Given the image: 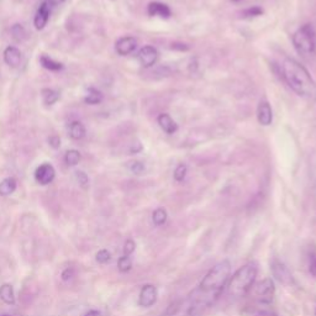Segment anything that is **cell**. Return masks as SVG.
Listing matches in <instances>:
<instances>
[{
	"label": "cell",
	"instance_id": "6da1fadb",
	"mask_svg": "<svg viewBox=\"0 0 316 316\" xmlns=\"http://www.w3.org/2000/svg\"><path fill=\"white\" fill-rule=\"evenodd\" d=\"M280 73L284 82L299 97L309 101H316V83L304 65L287 57L280 64Z\"/></svg>",
	"mask_w": 316,
	"mask_h": 316
},
{
	"label": "cell",
	"instance_id": "7a4b0ae2",
	"mask_svg": "<svg viewBox=\"0 0 316 316\" xmlns=\"http://www.w3.org/2000/svg\"><path fill=\"white\" fill-rule=\"evenodd\" d=\"M256 277H257V268L253 264H246V266L240 268L232 276L230 283H229V294L236 298L244 297L255 283Z\"/></svg>",
	"mask_w": 316,
	"mask_h": 316
},
{
	"label": "cell",
	"instance_id": "3957f363",
	"mask_svg": "<svg viewBox=\"0 0 316 316\" xmlns=\"http://www.w3.org/2000/svg\"><path fill=\"white\" fill-rule=\"evenodd\" d=\"M231 273V263L228 259L219 262L213 269L209 270V273L204 277L200 283V290L205 293L211 291H219L222 287H225L229 277Z\"/></svg>",
	"mask_w": 316,
	"mask_h": 316
},
{
	"label": "cell",
	"instance_id": "277c9868",
	"mask_svg": "<svg viewBox=\"0 0 316 316\" xmlns=\"http://www.w3.org/2000/svg\"><path fill=\"white\" fill-rule=\"evenodd\" d=\"M293 43L295 50L304 58L314 57L316 53L315 32L311 25L306 24L293 35Z\"/></svg>",
	"mask_w": 316,
	"mask_h": 316
},
{
	"label": "cell",
	"instance_id": "5b68a950",
	"mask_svg": "<svg viewBox=\"0 0 316 316\" xmlns=\"http://www.w3.org/2000/svg\"><path fill=\"white\" fill-rule=\"evenodd\" d=\"M56 177V171L52 165L50 163H43V165L38 166L35 171V179L41 186H47V184L52 183Z\"/></svg>",
	"mask_w": 316,
	"mask_h": 316
},
{
	"label": "cell",
	"instance_id": "8992f818",
	"mask_svg": "<svg viewBox=\"0 0 316 316\" xmlns=\"http://www.w3.org/2000/svg\"><path fill=\"white\" fill-rule=\"evenodd\" d=\"M140 63L144 67L150 68L157 62L158 59V51L152 46H145L139 51V55H137Z\"/></svg>",
	"mask_w": 316,
	"mask_h": 316
},
{
	"label": "cell",
	"instance_id": "52a82bcc",
	"mask_svg": "<svg viewBox=\"0 0 316 316\" xmlns=\"http://www.w3.org/2000/svg\"><path fill=\"white\" fill-rule=\"evenodd\" d=\"M256 294L263 303H270L274 294V284L272 279H264L256 287Z\"/></svg>",
	"mask_w": 316,
	"mask_h": 316
},
{
	"label": "cell",
	"instance_id": "ba28073f",
	"mask_svg": "<svg viewBox=\"0 0 316 316\" xmlns=\"http://www.w3.org/2000/svg\"><path fill=\"white\" fill-rule=\"evenodd\" d=\"M157 300V289L153 285L147 284L141 289L139 303L144 308H150Z\"/></svg>",
	"mask_w": 316,
	"mask_h": 316
},
{
	"label": "cell",
	"instance_id": "9c48e42d",
	"mask_svg": "<svg viewBox=\"0 0 316 316\" xmlns=\"http://www.w3.org/2000/svg\"><path fill=\"white\" fill-rule=\"evenodd\" d=\"M3 56H4V62L9 65V67L16 68L21 64L22 55L21 51L17 49V47L8 46L7 49L4 50Z\"/></svg>",
	"mask_w": 316,
	"mask_h": 316
},
{
	"label": "cell",
	"instance_id": "30bf717a",
	"mask_svg": "<svg viewBox=\"0 0 316 316\" xmlns=\"http://www.w3.org/2000/svg\"><path fill=\"white\" fill-rule=\"evenodd\" d=\"M136 46H137L136 38L131 36H125L121 37L120 40H118V42L115 44V50L120 56H127L135 51Z\"/></svg>",
	"mask_w": 316,
	"mask_h": 316
},
{
	"label": "cell",
	"instance_id": "8fae6325",
	"mask_svg": "<svg viewBox=\"0 0 316 316\" xmlns=\"http://www.w3.org/2000/svg\"><path fill=\"white\" fill-rule=\"evenodd\" d=\"M272 272L273 276L279 280L280 283H284V284H290L293 282V276L289 272V269L285 267V264H283L282 262L276 261L272 264Z\"/></svg>",
	"mask_w": 316,
	"mask_h": 316
},
{
	"label": "cell",
	"instance_id": "7c38bea8",
	"mask_svg": "<svg viewBox=\"0 0 316 316\" xmlns=\"http://www.w3.org/2000/svg\"><path fill=\"white\" fill-rule=\"evenodd\" d=\"M258 122L263 126H269L273 121V112L268 101H261L257 110Z\"/></svg>",
	"mask_w": 316,
	"mask_h": 316
},
{
	"label": "cell",
	"instance_id": "4fadbf2b",
	"mask_svg": "<svg viewBox=\"0 0 316 316\" xmlns=\"http://www.w3.org/2000/svg\"><path fill=\"white\" fill-rule=\"evenodd\" d=\"M50 19V5L49 3L44 2L40 5V8L37 9L36 15H35L34 19V25L37 30H42L44 26L47 25Z\"/></svg>",
	"mask_w": 316,
	"mask_h": 316
},
{
	"label": "cell",
	"instance_id": "5bb4252c",
	"mask_svg": "<svg viewBox=\"0 0 316 316\" xmlns=\"http://www.w3.org/2000/svg\"><path fill=\"white\" fill-rule=\"evenodd\" d=\"M147 11H148V14L151 15V16L166 17V19L172 15V11H171V9H169L168 5L163 4V3H160V2L150 3V4H148Z\"/></svg>",
	"mask_w": 316,
	"mask_h": 316
},
{
	"label": "cell",
	"instance_id": "9a60e30c",
	"mask_svg": "<svg viewBox=\"0 0 316 316\" xmlns=\"http://www.w3.org/2000/svg\"><path fill=\"white\" fill-rule=\"evenodd\" d=\"M158 124H160L161 129L168 135H172L178 130V125L168 114H161L158 116Z\"/></svg>",
	"mask_w": 316,
	"mask_h": 316
},
{
	"label": "cell",
	"instance_id": "2e32d148",
	"mask_svg": "<svg viewBox=\"0 0 316 316\" xmlns=\"http://www.w3.org/2000/svg\"><path fill=\"white\" fill-rule=\"evenodd\" d=\"M68 133H70V137L72 140H76V141H79V140L84 139L86 131L84 125L82 124L80 121H73L70 124V127H68Z\"/></svg>",
	"mask_w": 316,
	"mask_h": 316
},
{
	"label": "cell",
	"instance_id": "e0dca14e",
	"mask_svg": "<svg viewBox=\"0 0 316 316\" xmlns=\"http://www.w3.org/2000/svg\"><path fill=\"white\" fill-rule=\"evenodd\" d=\"M17 182L14 177H8L0 183V195L9 196L16 190Z\"/></svg>",
	"mask_w": 316,
	"mask_h": 316
},
{
	"label": "cell",
	"instance_id": "ac0fdd59",
	"mask_svg": "<svg viewBox=\"0 0 316 316\" xmlns=\"http://www.w3.org/2000/svg\"><path fill=\"white\" fill-rule=\"evenodd\" d=\"M40 63L43 68H46V70H49V71H52V72H59V71L63 70V64H62L61 62L55 61V59H52L46 55L41 56Z\"/></svg>",
	"mask_w": 316,
	"mask_h": 316
},
{
	"label": "cell",
	"instance_id": "d6986e66",
	"mask_svg": "<svg viewBox=\"0 0 316 316\" xmlns=\"http://www.w3.org/2000/svg\"><path fill=\"white\" fill-rule=\"evenodd\" d=\"M0 299H2L5 304H9V305L15 304V294L13 285L3 284L2 287H0Z\"/></svg>",
	"mask_w": 316,
	"mask_h": 316
},
{
	"label": "cell",
	"instance_id": "ffe728a7",
	"mask_svg": "<svg viewBox=\"0 0 316 316\" xmlns=\"http://www.w3.org/2000/svg\"><path fill=\"white\" fill-rule=\"evenodd\" d=\"M41 97H42V101L46 105H53V104L58 101L59 93L55 89L44 88L41 91Z\"/></svg>",
	"mask_w": 316,
	"mask_h": 316
},
{
	"label": "cell",
	"instance_id": "44dd1931",
	"mask_svg": "<svg viewBox=\"0 0 316 316\" xmlns=\"http://www.w3.org/2000/svg\"><path fill=\"white\" fill-rule=\"evenodd\" d=\"M10 34L16 42H24L28 38V32H26L25 28L21 24H15V25L11 26Z\"/></svg>",
	"mask_w": 316,
	"mask_h": 316
},
{
	"label": "cell",
	"instance_id": "7402d4cb",
	"mask_svg": "<svg viewBox=\"0 0 316 316\" xmlns=\"http://www.w3.org/2000/svg\"><path fill=\"white\" fill-rule=\"evenodd\" d=\"M101 100H103V94H101L98 89L89 88L88 94H86L84 98L85 103L88 104V105H97V104L101 103Z\"/></svg>",
	"mask_w": 316,
	"mask_h": 316
},
{
	"label": "cell",
	"instance_id": "603a6c76",
	"mask_svg": "<svg viewBox=\"0 0 316 316\" xmlns=\"http://www.w3.org/2000/svg\"><path fill=\"white\" fill-rule=\"evenodd\" d=\"M80 160H82V156H80L79 151L70 150L65 152L64 162L67 163V166H70V167L77 166L80 162Z\"/></svg>",
	"mask_w": 316,
	"mask_h": 316
},
{
	"label": "cell",
	"instance_id": "cb8c5ba5",
	"mask_svg": "<svg viewBox=\"0 0 316 316\" xmlns=\"http://www.w3.org/2000/svg\"><path fill=\"white\" fill-rule=\"evenodd\" d=\"M152 220H153L154 225L161 226L167 221V211L163 208H158L153 211V215H152Z\"/></svg>",
	"mask_w": 316,
	"mask_h": 316
},
{
	"label": "cell",
	"instance_id": "d4e9b609",
	"mask_svg": "<svg viewBox=\"0 0 316 316\" xmlns=\"http://www.w3.org/2000/svg\"><path fill=\"white\" fill-rule=\"evenodd\" d=\"M118 267L120 272H124V273L129 272V270L131 269V267H132V262H131L130 256H122V257L119 258Z\"/></svg>",
	"mask_w": 316,
	"mask_h": 316
},
{
	"label": "cell",
	"instance_id": "484cf974",
	"mask_svg": "<svg viewBox=\"0 0 316 316\" xmlns=\"http://www.w3.org/2000/svg\"><path fill=\"white\" fill-rule=\"evenodd\" d=\"M129 169L133 174H142L145 172V165L140 161H132V162L129 163Z\"/></svg>",
	"mask_w": 316,
	"mask_h": 316
},
{
	"label": "cell",
	"instance_id": "4316f807",
	"mask_svg": "<svg viewBox=\"0 0 316 316\" xmlns=\"http://www.w3.org/2000/svg\"><path fill=\"white\" fill-rule=\"evenodd\" d=\"M95 259H97L98 263L105 264L111 259V255H110L108 250H100V251L97 253V256H95Z\"/></svg>",
	"mask_w": 316,
	"mask_h": 316
},
{
	"label": "cell",
	"instance_id": "83f0119b",
	"mask_svg": "<svg viewBox=\"0 0 316 316\" xmlns=\"http://www.w3.org/2000/svg\"><path fill=\"white\" fill-rule=\"evenodd\" d=\"M187 171H188L187 166L182 163V165H179V166L177 167V168H175V171H174V179L177 180V182L184 180V178H186V175H187Z\"/></svg>",
	"mask_w": 316,
	"mask_h": 316
},
{
	"label": "cell",
	"instance_id": "f1b7e54d",
	"mask_svg": "<svg viewBox=\"0 0 316 316\" xmlns=\"http://www.w3.org/2000/svg\"><path fill=\"white\" fill-rule=\"evenodd\" d=\"M76 179H77V182H78V184L82 188H85L88 187V184H89V178H88V175H86V173H84L83 171H77L76 172Z\"/></svg>",
	"mask_w": 316,
	"mask_h": 316
},
{
	"label": "cell",
	"instance_id": "f546056e",
	"mask_svg": "<svg viewBox=\"0 0 316 316\" xmlns=\"http://www.w3.org/2000/svg\"><path fill=\"white\" fill-rule=\"evenodd\" d=\"M135 247H136V244L132 240H127L124 244V256L132 255L133 251H135Z\"/></svg>",
	"mask_w": 316,
	"mask_h": 316
},
{
	"label": "cell",
	"instance_id": "4dcf8cb0",
	"mask_svg": "<svg viewBox=\"0 0 316 316\" xmlns=\"http://www.w3.org/2000/svg\"><path fill=\"white\" fill-rule=\"evenodd\" d=\"M262 14H263V10H262V9L258 8V7L250 8V9H247L246 11H244V16H249V17L259 16V15H262Z\"/></svg>",
	"mask_w": 316,
	"mask_h": 316
},
{
	"label": "cell",
	"instance_id": "1f68e13d",
	"mask_svg": "<svg viewBox=\"0 0 316 316\" xmlns=\"http://www.w3.org/2000/svg\"><path fill=\"white\" fill-rule=\"evenodd\" d=\"M49 144L52 148H55V150H57L59 148V146H61V139H59V136L57 135H52L49 137Z\"/></svg>",
	"mask_w": 316,
	"mask_h": 316
},
{
	"label": "cell",
	"instance_id": "d6a6232c",
	"mask_svg": "<svg viewBox=\"0 0 316 316\" xmlns=\"http://www.w3.org/2000/svg\"><path fill=\"white\" fill-rule=\"evenodd\" d=\"M310 272L312 276H316V256H311L310 258Z\"/></svg>",
	"mask_w": 316,
	"mask_h": 316
},
{
	"label": "cell",
	"instance_id": "836d02e7",
	"mask_svg": "<svg viewBox=\"0 0 316 316\" xmlns=\"http://www.w3.org/2000/svg\"><path fill=\"white\" fill-rule=\"evenodd\" d=\"M73 277V269L72 268H67V269L64 270L63 273H62V279L63 280H68L71 279Z\"/></svg>",
	"mask_w": 316,
	"mask_h": 316
},
{
	"label": "cell",
	"instance_id": "e575fe53",
	"mask_svg": "<svg viewBox=\"0 0 316 316\" xmlns=\"http://www.w3.org/2000/svg\"><path fill=\"white\" fill-rule=\"evenodd\" d=\"M84 316H101V314L99 311H97V310H92V311L86 312Z\"/></svg>",
	"mask_w": 316,
	"mask_h": 316
},
{
	"label": "cell",
	"instance_id": "d590c367",
	"mask_svg": "<svg viewBox=\"0 0 316 316\" xmlns=\"http://www.w3.org/2000/svg\"><path fill=\"white\" fill-rule=\"evenodd\" d=\"M257 316H278L277 314H274V312H268V311H264V312H261V314H258Z\"/></svg>",
	"mask_w": 316,
	"mask_h": 316
},
{
	"label": "cell",
	"instance_id": "8d00e7d4",
	"mask_svg": "<svg viewBox=\"0 0 316 316\" xmlns=\"http://www.w3.org/2000/svg\"><path fill=\"white\" fill-rule=\"evenodd\" d=\"M64 2H65V0H50L51 4H53V5H59Z\"/></svg>",
	"mask_w": 316,
	"mask_h": 316
},
{
	"label": "cell",
	"instance_id": "74e56055",
	"mask_svg": "<svg viewBox=\"0 0 316 316\" xmlns=\"http://www.w3.org/2000/svg\"><path fill=\"white\" fill-rule=\"evenodd\" d=\"M4 316H9V315H4Z\"/></svg>",
	"mask_w": 316,
	"mask_h": 316
}]
</instances>
